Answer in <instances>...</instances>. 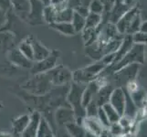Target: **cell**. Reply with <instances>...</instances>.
<instances>
[{
	"label": "cell",
	"mask_w": 147,
	"mask_h": 137,
	"mask_svg": "<svg viewBox=\"0 0 147 137\" xmlns=\"http://www.w3.org/2000/svg\"><path fill=\"white\" fill-rule=\"evenodd\" d=\"M55 134L56 133L54 132L52 125L43 116H41L36 137H56Z\"/></svg>",
	"instance_id": "7402d4cb"
},
{
	"label": "cell",
	"mask_w": 147,
	"mask_h": 137,
	"mask_svg": "<svg viewBox=\"0 0 147 137\" xmlns=\"http://www.w3.org/2000/svg\"><path fill=\"white\" fill-rule=\"evenodd\" d=\"M7 21V18L6 10L0 6V31H1L2 28L5 26H6Z\"/></svg>",
	"instance_id": "d590c367"
},
{
	"label": "cell",
	"mask_w": 147,
	"mask_h": 137,
	"mask_svg": "<svg viewBox=\"0 0 147 137\" xmlns=\"http://www.w3.org/2000/svg\"><path fill=\"white\" fill-rule=\"evenodd\" d=\"M41 116V113L38 111H34L30 114V121L27 126V128L21 134V137H36Z\"/></svg>",
	"instance_id": "5bb4252c"
},
{
	"label": "cell",
	"mask_w": 147,
	"mask_h": 137,
	"mask_svg": "<svg viewBox=\"0 0 147 137\" xmlns=\"http://www.w3.org/2000/svg\"><path fill=\"white\" fill-rule=\"evenodd\" d=\"M101 108L103 109L104 113H105L106 116H107V118H108L111 124L118 123L120 118H121V115L117 113V111H116L109 103L102 105L101 106Z\"/></svg>",
	"instance_id": "4316f807"
},
{
	"label": "cell",
	"mask_w": 147,
	"mask_h": 137,
	"mask_svg": "<svg viewBox=\"0 0 147 137\" xmlns=\"http://www.w3.org/2000/svg\"><path fill=\"white\" fill-rule=\"evenodd\" d=\"M85 85L71 82L69 86V90L66 95V101L72 109L75 114V123L82 125V121L86 117L85 109L82 104V97Z\"/></svg>",
	"instance_id": "6da1fadb"
},
{
	"label": "cell",
	"mask_w": 147,
	"mask_h": 137,
	"mask_svg": "<svg viewBox=\"0 0 147 137\" xmlns=\"http://www.w3.org/2000/svg\"><path fill=\"white\" fill-rule=\"evenodd\" d=\"M30 4H31V7H30V12L28 16V21L33 24L43 22L42 12L44 5L39 0H30Z\"/></svg>",
	"instance_id": "4fadbf2b"
},
{
	"label": "cell",
	"mask_w": 147,
	"mask_h": 137,
	"mask_svg": "<svg viewBox=\"0 0 147 137\" xmlns=\"http://www.w3.org/2000/svg\"><path fill=\"white\" fill-rule=\"evenodd\" d=\"M85 21L86 19L84 17L80 16V14H78L77 12L73 13V17H72V19H71V25L72 27L75 30L76 33H79V32H82V30L84 29L85 28Z\"/></svg>",
	"instance_id": "f546056e"
},
{
	"label": "cell",
	"mask_w": 147,
	"mask_h": 137,
	"mask_svg": "<svg viewBox=\"0 0 147 137\" xmlns=\"http://www.w3.org/2000/svg\"><path fill=\"white\" fill-rule=\"evenodd\" d=\"M16 44L15 35L10 31H0V53L8 52L13 49Z\"/></svg>",
	"instance_id": "9a60e30c"
},
{
	"label": "cell",
	"mask_w": 147,
	"mask_h": 137,
	"mask_svg": "<svg viewBox=\"0 0 147 137\" xmlns=\"http://www.w3.org/2000/svg\"><path fill=\"white\" fill-rule=\"evenodd\" d=\"M39 1L41 2V3L44 5V6H47V5L49 4V1H50V0H39Z\"/></svg>",
	"instance_id": "60d3db41"
},
{
	"label": "cell",
	"mask_w": 147,
	"mask_h": 137,
	"mask_svg": "<svg viewBox=\"0 0 147 137\" xmlns=\"http://www.w3.org/2000/svg\"><path fill=\"white\" fill-rule=\"evenodd\" d=\"M125 89L121 87H116L113 89L109 100V103L117 111V113L123 116L125 108Z\"/></svg>",
	"instance_id": "9c48e42d"
},
{
	"label": "cell",
	"mask_w": 147,
	"mask_h": 137,
	"mask_svg": "<svg viewBox=\"0 0 147 137\" xmlns=\"http://www.w3.org/2000/svg\"><path fill=\"white\" fill-rule=\"evenodd\" d=\"M99 107L100 106L98 105L97 101H95V99H93L85 108L86 117H96Z\"/></svg>",
	"instance_id": "d6a6232c"
},
{
	"label": "cell",
	"mask_w": 147,
	"mask_h": 137,
	"mask_svg": "<svg viewBox=\"0 0 147 137\" xmlns=\"http://www.w3.org/2000/svg\"><path fill=\"white\" fill-rule=\"evenodd\" d=\"M145 49H146L145 45L134 44V46L130 49V51L119 62L107 68L110 69L111 73H114L116 72H118L119 70L125 67V66H128L131 64L134 63H137L140 65L144 64L145 60Z\"/></svg>",
	"instance_id": "277c9868"
},
{
	"label": "cell",
	"mask_w": 147,
	"mask_h": 137,
	"mask_svg": "<svg viewBox=\"0 0 147 137\" xmlns=\"http://www.w3.org/2000/svg\"><path fill=\"white\" fill-rule=\"evenodd\" d=\"M113 89L114 88L109 82L104 84L103 86H101L100 88V90L97 91V93H96V99H95V101H97V103L100 107L109 103L111 94L113 92Z\"/></svg>",
	"instance_id": "ffe728a7"
},
{
	"label": "cell",
	"mask_w": 147,
	"mask_h": 137,
	"mask_svg": "<svg viewBox=\"0 0 147 137\" xmlns=\"http://www.w3.org/2000/svg\"><path fill=\"white\" fill-rule=\"evenodd\" d=\"M85 28H98L102 22V16L94 13H89L85 18Z\"/></svg>",
	"instance_id": "484cf974"
},
{
	"label": "cell",
	"mask_w": 147,
	"mask_h": 137,
	"mask_svg": "<svg viewBox=\"0 0 147 137\" xmlns=\"http://www.w3.org/2000/svg\"><path fill=\"white\" fill-rule=\"evenodd\" d=\"M82 126L86 132L98 137H103L107 131L96 117H85L82 121Z\"/></svg>",
	"instance_id": "7c38bea8"
},
{
	"label": "cell",
	"mask_w": 147,
	"mask_h": 137,
	"mask_svg": "<svg viewBox=\"0 0 147 137\" xmlns=\"http://www.w3.org/2000/svg\"><path fill=\"white\" fill-rule=\"evenodd\" d=\"M85 137H98V136H95V135H93V134H90V133H86V136Z\"/></svg>",
	"instance_id": "b9f144b4"
},
{
	"label": "cell",
	"mask_w": 147,
	"mask_h": 137,
	"mask_svg": "<svg viewBox=\"0 0 147 137\" xmlns=\"http://www.w3.org/2000/svg\"><path fill=\"white\" fill-rule=\"evenodd\" d=\"M96 118H97V120L100 121V124L102 125L105 129H108L110 127L111 124H110V121L107 118V116H106V114L104 113L103 109L101 107H99L98 111H97V115H96Z\"/></svg>",
	"instance_id": "836d02e7"
},
{
	"label": "cell",
	"mask_w": 147,
	"mask_h": 137,
	"mask_svg": "<svg viewBox=\"0 0 147 137\" xmlns=\"http://www.w3.org/2000/svg\"><path fill=\"white\" fill-rule=\"evenodd\" d=\"M146 33L137 31L131 35V39H133L134 44H140V45H146Z\"/></svg>",
	"instance_id": "e575fe53"
},
{
	"label": "cell",
	"mask_w": 147,
	"mask_h": 137,
	"mask_svg": "<svg viewBox=\"0 0 147 137\" xmlns=\"http://www.w3.org/2000/svg\"><path fill=\"white\" fill-rule=\"evenodd\" d=\"M133 46H134V42H133V39H131V35H125V37L123 38V42H121L119 49L114 53V60H113V63L111 66L119 62L120 60L130 51V49H131Z\"/></svg>",
	"instance_id": "e0dca14e"
},
{
	"label": "cell",
	"mask_w": 147,
	"mask_h": 137,
	"mask_svg": "<svg viewBox=\"0 0 147 137\" xmlns=\"http://www.w3.org/2000/svg\"><path fill=\"white\" fill-rule=\"evenodd\" d=\"M147 22L146 21H142L140 28H139V31L144 32V33H147Z\"/></svg>",
	"instance_id": "74e56055"
},
{
	"label": "cell",
	"mask_w": 147,
	"mask_h": 137,
	"mask_svg": "<svg viewBox=\"0 0 147 137\" xmlns=\"http://www.w3.org/2000/svg\"><path fill=\"white\" fill-rule=\"evenodd\" d=\"M90 0H69L68 7L73 11H77L82 8H89V4Z\"/></svg>",
	"instance_id": "1f68e13d"
},
{
	"label": "cell",
	"mask_w": 147,
	"mask_h": 137,
	"mask_svg": "<svg viewBox=\"0 0 147 137\" xmlns=\"http://www.w3.org/2000/svg\"><path fill=\"white\" fill-rule=\"evenodd\" d=\"M49 27L53 29H55L56 31L61 33L62 35H65V36H74V35L76 34L71 23L54 22L52 24H50Z\"/></svg>",
	"instance_id": "603a6c76"
},
{
	"label": "cell",
	"mask_w": 147,
	"mask_h": 137,
	"mask_svg": "<svg viewBox=\"0 0 147 137\" xmlns=\"http://www.w3.org/2000/svg\"><path fill=\"white\" fill-rule=\"evenodd\" d=\"M59 56V51H57V50H52L49 57L40 60V61H37L33 63L32 68L30 69L31 73L33 75L42 74V73H46L49 72V70H51L56 66L59 65L58 64Z\"/></svg>",
	"instance_id": "52a82bcc"
},
{
	"label": "cell",
	"mask_w": 147,
	"mask_h": 137,
	"mask_svg": "<svg viewBox=\"0 0 147 137\" xmlns=\"http://www.w3.org/2000/svg\"><path fill=\"white\" fill-rule=\"evenodd\" d=\"M30 121L29 114H22L12 120V131L14 134L21 135Z\"/></svg>",
	"instance_id": "d6986e66"
},
{
	"label": "cell",
	"mask_w": 147,
	"mask_h": 137,
	"mask_svg": "<svg viewBox=\"0 0 147 137\" xmlns=\"http://www.w3.org/2000/svg\"><path fill=\"white\" fill-rule=\"evenodd\" d=\"M56 134V137H70L67 133H66V131L64 128H62L61 130L59 131V133L55 134Z\"/></svg>",
	"instance_id": "8d00e7d4"
},
{
	"label": "cell",
	"mask_w": 147,
	"mask_h": 137,
	"mask_svg": "<svg viewBox=\"0 0 147 137\" xmlns=\"http://www.w3.org/2000/svg\"><path fill=\"white\" fill-rule=\"evenodd\" d=\"M30 39H31V44L33 48L34 62L40 61V60L49 57L50 53H51V50H49L47 47H45L42 43H40L38 40L34 38L33 37H30Z\"/></svg>",
	"instance_id": "2e32d148"
},
{
	"label": "cell",
	"mask_w": 147,
	"mask_h": 137,
	"mask_svg": "<svg viewBox=\"0 0 147 137\" xmlns=\"http://www.w3.org/2000/svg\"><path fill=\"white\" fill-rule=\"evenodd\" d=\"M67 1H69V0H67Z\"/></svg>",
	"instance_id": "7bdbcfd3"
},
{
	"label": "cell",
	"mask_w": 147,
	"mask_h": 137,
	"mask_svg": "<svg viewBox=\"0 0 147 137\" xmlns=\"http://www.w3.org/2000/svg\"><path fill=\"white\" fill-rule=\"evenodd\" d=\"M129 8H130L129 6H126V5L121 3L119 0H117V1L115 2L113 7L111 10L110 23L115 25L119 21V19L128 11Z\"/></svg>",
	"instance_id": "44dd1931"
},
{
	"label": "cell",
	"mask_w": 147,
	"mask_h": 137,
	"mask_svg": "<svg viewBox=\"0 0 147 137\" xmlns=\"http://www.w3.org/2000/svg\"><path fill=\"white\" fill-rule=\"evenodd\" d=\"M0 137H13L11 134L5 133V132H0Z\"/></svg>",
	"instance_id": "ab89813d"
},
{
	"label": "cell",
	"mask_w": 147,
	"mask_h": 137,
	"mask_svg": "<svg viewBox=\"0 0 147 137\" xmlns=\"http://www.w3.org/2000/svg\"><path fill=\"white\" fill-rule=\"evenodd\" d=\"M140 70V64L134 63L128 66H125L123 69L119 70L118 72L113 73L114 82L117 87L123 88L129 82L135 80Z\"/></svg>",
	"instance_id": "8992f818"
},
{
	"label": "cell",
	"mask_w": 147,
	"mask_h": 137,
	"mask_svg": "<svg viewBox=\"0 0 147 137\" xmlns=\"http://www.w3.org/2000/svg\"><path fill=\"white\" fill-rule=\"evenodd\" d=\"M46 75L53 87H60L72 82V72L61 64L46 72Z\"/></svg>",
	"instance_id": "5b68a950"
},
{
	"label": "cell",
	"mask_w": 147,
	"mask_h": 137,
	"mask_svg": "<svg viewBox=\"0 0 147 137\" xmlns=\"http://www.w3.org/2000/svg\"><path fill=\"white\" fill-rule=\"evenodd\" d=\"M53 118L59 127L64 128L66 125L75 121V114L69 106H62L55 110Z\"/></svg>",
	"instance_id": "ba28073f"
},
{
	"label": "cell",
	"mask_w": 147,
	"mask_h": 137,
	"mask_svg": "<svg viewBox=\"0 0 147 137\" xmlns=\"http://www.w3.org/2000/svg\"><path fill=\"white\" fill-rule=\"evenodd\" d=\"M73 10L66 7L65 8L59 10L57 12V16H56V21L55 22H66V23H70L73 17Z\"/></svg>",
	"instance_id": "f1b7e54d"
},
{
	"label": "cell",
	"mask_w": 147,
	"mask_h": 137,
	"mask_svg": "<svg viewBox=\"0 0 147 137\" xmlns=\"http://www.w3.org/2000/svg\"><path fill=\"white\" fill-rule=\"evenodd\" d=\"M22 89L30 95L40 97L49 93L53 89V86L49 82L46 73H42L33 75L32 78H30L23 84Z\"/></svg>",
	"instance_id": "7a4b0ae2"
},
{
	"label": "cell",
	"mask_w": 147,
	"mask_h": 137,
	"mask_svg": "<svg viewBox=\"0 0 147 137\" xmlns=\"http://www.w3.org/2000/svg\"><path fill=\"white\" fill-rule=\"evenodd\" d=\"M106 68H107L106 65L100 59L97 60L93 64L79 69L72 72V82L79 84L87 85L97 79Z\"/></svg>",
	"instance_id": "3957f363"
},
{
	"label": "cell",
	"mask_w": 147,
	"mask_h": 137,
	"mask_svg": "<svg viewBox=\"0 0 147 137\" xmlns=\"http://www.w3.org/2000/svg\"><path fill=\"white\" fill-rule=\"evenodd\" d=\"M89 11L90 13L98 14L101 15L104 12V6L101 0H90V2L89 4Z\"/></svg>",
	"instance_id": "4dcf8cb0"
},
{
	"label": "cell",
	"mask_w": 147,
	"mask_h": 137,
	"mask_svg": "<svg viewBox=\"0 0 147 137\" xmlns=\"http://www.w3.org/2000/svg\"><path fill=\"white\" fill-rule=\"evenodd\" d=\"M18 49L20 50L25 57L28 59L29 60L34 62V57H33V48H32V44H31V39L30 37L27 38L26 39H24L23 41L19 43Z\"/></svg>",
	"instance_id": "d4e9b609"
},
{
	"label": "cell",
	"mask_w": 147,
	"mask_h": 137,
	"mask_svg": "<svg viewBox=\"0 0 147 137\" xmlns=\"http://www.w3.org/2000/svg\"><path fill=\"white\" fill-rule=\"evenodd\" d=\"M57 10L53 7L51 5H47L44 6L43 12H42V18L43 21L47 22L49 25L52 24L56 21V16H57Z\"/></svg>",
	"instance_id": "83f0119b"
},
{
	"label": "cell",
	"mask_w": 147,
	"mask_h": 137,
	"mask_svg": "<svg viewBox=\"0 0 147 137\" xmlns=\"http://www.w3.org/2000/svg\"><path fill=\"white\" fill-rule=\"evenodd\" d=\"M119 1H120L121 3H123V4L126 5V6H129V7H130V5H131V3H133L134 0H119Z\"/></svg>",
	"instance_id": "f35d334b"
},
{
	"label": "cell",
	"mask_w": 147,
	"mask_h": 137,
	"mask_svg": "<svg viewBox=\"0 0 147 137\" xmlns=\"http://www.w3.org/2000/svg\"><path fill=\"white\" fill-rule=\"evenodd\" d=\"M66 133L70 137H85L86 136V130L82 125L78 124L77 123H71L67 124L64 127Z\"/></svg>",
	"instance_id": "cb8c5ba5"
},
{
	"label": "cell",
	"mask_w": 147,
	"mask_h": 137,
	"mask_svg": "<svg viewBox=\"0 0 147 137\" xmlns=\"http://www.w3.org/2000/svg\"><path fill=\"white\" fill-rule=\"evenodd\" d=\"M7 59L12 65L16 67L23 68V69H31L33 66V61L27 59L25 56L20 52L18 48H14L10 51L7 52Z\"/></svg>",
	"instance_id": "8fae6325"
},
{
	"label": "cell",
	"mask_w": 147,
	"mask_h": 137,
	"mask_svg": "<svg viewBox=\"0 0 147 137\" xmlns=\"http://www.w3.org/2000/svg\"><path fill=\"white\" fill-rule=\"evenodd\" d=\"M9 2L17 15L22 18H28L31 7L30 0H9Z\"/></svg>",
	"instance_id": "ac0fdd59"
},
{
	"label": "cell",
	"mask_w": 147,
	"mask_h": 137,
	"mask_svg": "<svg viewBox=\"0 0 147 137\" xmlns=\"http://www.w3.org/2000/svg\"><path fill=\"white\" fill-rule=\"evenodd\" d=\"M139 14H140V11L137 7H130L128 9V11L126 12L123 16L119 19V21L115 24L118 32L121 35H124V34L126 35V32H127L129 27L131 26V22L134 21V19Z\"/></svg>",
	"instance_id": "30bf717a"
}]
</instances>
